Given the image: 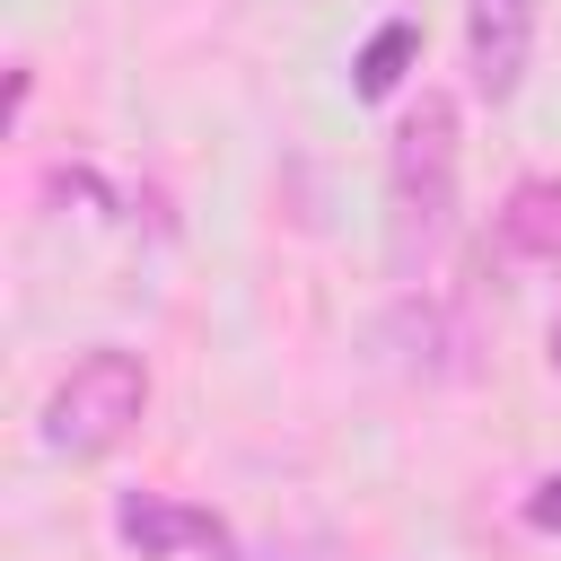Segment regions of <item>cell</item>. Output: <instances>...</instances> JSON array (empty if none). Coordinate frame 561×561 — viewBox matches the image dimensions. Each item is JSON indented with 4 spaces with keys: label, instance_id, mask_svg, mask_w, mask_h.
Instances as JSON below:
<instances>
[{
    "label": "cell",
    "instance_id": "cell-1",
    "mask_svg": "<svg viewBox=\"0 0 561 561\" xmlns=\"http://www.w3.org/2000/svg\"><path fill=\"white\" fill-rule=\"evenodd\" d=\"M456 96L421 88V105L394 123V158H386V263L394 280H421L430 254L456 228Z\"/></svg>",
    "mask_w": 561,
    "mask_h": 561
},
{
    "label": "cell",
    "instance_id": "cell-2",
    "mask_svg": "<svg viewBox=\"0 0 561 561\" xmlns=\"http://www.w3.org/2000/svg\"><path fill=\"white\" fill-rule=\"evenodd\" d=\"M140 412H149V368H140L131 351H88V359H70V377L44 394L35 438H44L53 456H105V447H123V438L140 430Z\"/></svg>",
    "mask_w": 561,
    "mask_h": 561
},
{
    "label": "cell",
    "instance_id": "cell-3",
    "mask_svg": "<svg viewBox=\"0 0 561 561\" xmlns=\"http://www.w3.org/2000/svg\"><path fill=\"white\" fill-rule=\"evenodd\" d=\"M526 61H535V0H465V70H473V96L508 105L526 88Z\"/></svg>",
    "mask_w": 561,
    "mask_h": 561
},
{
    "label": "cell",
    "instance_id": "cell-4",
    "mask_svg": "<svg viewBox=\"0 0 561 561\" xmlns=\"http://www.w3.org/2000/svg\"><path fill=\"white\" fill-rule=\"evenodd\" d=\"M114 535H123L140 561L228 552V517H219V508H193V500H167V491H123V500H114Z\"/></svg>",
    "mask_w": 561,
    "mask_h": 561
},
{
    "label": "cell",
    "instance_id": "cell-5",
    "mask_svg": "<svg viewBox=\"0 0 561 561\" xmlns=\"http://www.w3.org/2000/svg\"><path fill=\"white\" fill-rule=\"evenodd\" d=\"M386 342H394V368H403V377H430V386L473 368V359H465L473 342H465V324H456L438 298H403V307L386 316Z\"/></svg>",
    "mask_w": 561,
    "mask_h": 561
},
{
    "label": "cell",
    "instance_id": "cell-6",
    "mask_svg": "<svg viewBox=\"0 0 561 561\" xmlns=\"http://www.w3.org/2000/svg\"><path fill=\"white\" fill-rule=\"evenodd\" d=\"M500 245L517 263H561V175H526L500 202Z\"/></svg>",
    "mask_w": 561,
    "mask_h": 561
},
{
    "label": "cell",
    "instance_id": "cell-7",
    "mask_svg": "<svg viewBox=\"0 0 561 561\" xmlns=\"http://www.w3.org/2000/svg\"><path fill=\"white\" fill-rule=\"evenodd\" d=\"M412 61H421V26H412V18H386V26L359 44V61H351L359 79H351V88H359V96H394Z\"/></svg>",
    "mask_w": 561,
    "mask_h": 561
},
{
    "label": "cell",
    "instance_id": "cell-8",
    "mask_svg": "<svg viewBox=\"0 0 561 561\" xmlns=\"http://www.w3.org/2000/svg\"><path fill=\"white\" fill-rule=\"evenodd\" d=\"M526 526H535V535H561V473H543V482L526 491Z\"/></svg>",
    "mask_w": 561,
    "mask_h": 561
},
{
    "label": "cell",
    "instance_id": "cell-9",
    "mask_svg": "<svg viewBox=\"0 0 561 561\" xmlns=\"http://www.w3.org/2000/svg\"><path fill=\"white\" fill-rule=\"evenodd\" d=\"M228 561H316V552H298V543H254V552H228Z\"/></svg>",
    "mask_w": 561,
    "mask_h": 561
},
{
    "label": "cell",
    "instance_id": "cell-10",
    "mask_svg": "<svg viewBox=\"0 0 561 561\" xmlns=\"http://www.w3.org/2000/svg\"><path fill=\"white\" fill-rule=\"evenodd\" d=\"M552 368H561V316H552Z\"/></svg>",
    "mask_w": 561,
    "mask_h": 561
}]
</instances>
